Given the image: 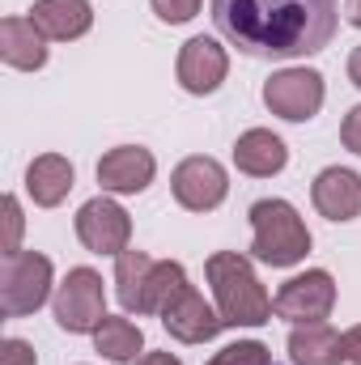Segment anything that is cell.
<instances>
[{"label":"cell","mask_w":361,"mask_h":365,"mask_svg":"<svg viewBox=\"0 0 361 365\" xmlns=\"http://www.w3.org/2000/svg\"><path fill=\"white\" fill-rule=\"evenodd\" d=\"M204 276L213 284L217 314H221L225 327H260V323L272 319V297L264 293V284H260V276H255L247 255L217 251V255H208Z\"/></svg>","instance_id":"2"},{"label":"cell","mask_w":361,"mask_h":365,"mask_svg":"<svg viewBox=\"0 0 361 365\" xmlns=\"http://www.w3.org/2000/svg\"><path fill=\"white\" fill-rule=\"evenodd\" d=\"M141 344H145V336H141V327L132 323V319H102V327L93 331V349L106 357V361H141L136 353H141Z\"/></svg>","instance_id":"19"},{"label":"cell","mask_w":361,"mask_h":365,"mask_svg":"<svg viewBox=\"0 0 361 365\" xmlns=\"http://www.w3.org/2000/svg\"><path fill=\"white\" fill-rule=\"evenodd\" d=\"M0 365H39V361H34V349L26 340H4L0 344Z\"/></svg>","instance_id":"26"},{"label":"cell","mask_w":361,"mask_h":365,"mask_svg":"<svg viewBox=\"0 0 361 365\" xmlns=\"http://www.w3.org/2000/svg\"><path fill=\"white\" fill-rule=\"evenodd\" d=\"M171 191L187 212H213L225 191H230V179H225V166L217 158H183L171 175Z\"/></svg>","instance_id":"8"},{"label":"cell","mask_w":361,"mask_h":365,"mask_svg":"<svg viewBox=\"0 0 361 365\" xmlns=\"http://www.w3.org/2000/svg\"><path fill=\"white\" fill-rule=\"evenodd\" d=\"M162 319V327L175 336V340H183V344H208L225 323H221V314L204 302V293H195L191 284L183 289L179 297L158 314Z\"/></svg>","instance_id":"11"},{"label":"cell","mask_w":361,"mask_h":365,"mask_svg":"<svg viewBox=\"0 0 361 365\" xmlns=\"http://www.w3.org/2000/svg\"><path fill=\"white\" fill-rule=\"evenodd\" d=\"M77 238L93 255H123L128 238H132V221L115 200L98 195L90 204H81V212H77Z\"/></svg>","instance_id":"9"},{"label":"cell","mask_w":361,"mask_h":365,"mask_svg":"<svg viewBox=\"0 0 361 365\" xmlns=\"http://www.w3.org/2000/svg\"><path fill=\"white\" fill-rule=\"evenodd\" d=\"M0 60L9 68L34 73L47 64V38L30 17H4L0 21Z\"/></svg>","instance_id":"16"},{"label":"cell","mask_w":361,"mask_h":365,"mask_svg":"<svg viewBox=\"0 0 361 365\" xmlns=\"http://www.w3.org/2000/svg\"><path fill=\"white\" fill-rule=\"evenodd\" d=\"M251 225H255V242H251V255L260 264L272 268H293L306 259L310 251V230L306 221L298 217V208L289 200H260L251 204Z\"/></svg>","instance_id":"3"},{"label":"cell","mask_w":361,"mask_h":365,"mask_svg":"<svg viewBox=\"0 0 361 365\" xmlns=\"http://www.w3.org/2000/svg\"><path fill=\"white\" fill-rule=\"evenodd\" d=\"M136 365H183V361L179 357H171V353H145Z\"/></svg>","instance_id":"28"},{"label":"cell","mask_w":361,"mask_h":365,"mask_svg":"<svg viewBox=\"0 0 361 365\" xmlns=\"http://www.w3.org/2000/svg\"><path fill=\"white\" fill-rule=\"evenodd\" d=\"M187 289V272L175 259H162L149 268V280H145V293H141V314H162L175 297Z\"/></svg>","instance_id":"21"},{"label":"cell","mask_w":361,"mask_h":365,"mask_svg":"<svg viewBox=\"0 0 361 365\" xmlns=\"http://www.w3.org/2000/svg\"><path fill=\"white\" fill-rule=\"evenodd\" d=\"M285 162H289V149H285V140H280L276 132H268V128H251V132H243L238 145H234V166H238L243 175H251V179H272V175H280Z\"/></svg>","instance_id":"15"},{"label":"cell","mask_w":361,"mask_h":365,"mask_svg":"<svg viewBox=\"0 0 361 365\" xmlns=\"http://www.w3.org/2000/svg\"><path fill=\"white\" fill-rule=\"evenodd\" d=\"M149 4H153V13H158L162 21L183 26V21H191V17L200 13V4H204V0H149Z\"/></svg>","instance_id":"23"},{"label":"cell","mask_w":361,"mask_h":365,"mask_svg":"<svg viewBox=\"0 0 361 365\" xmlns=\"http://www.w3.org/2000/svg\"><path fill=\"white\" fill-rule=\"evenodd\" d=\"M56 323L68 331V336H86L98 331L102 319H106V293H102V276L93 268H73L64 276V284L56 289Z\"/></svg>","instance_id":"5"},{"label":"cell","mask_w":361,"mask_h":365,"mask_svg":"<svg viewBox=\"0 0 361 365\" xmlns=\"http://www.w3.org/2000/svg\"><path fill=\"white\" fill-rule=\"evenodd\" d=\"M175 73H179V86L187 93H213V90H221V81L230 73V56H225V47L217 38L195 34V38L183 43Z\"/></svg>","instance_id":"10"},{"label":"cell","mask_w":361,"mask_h":365,"mask_svg":"<svg viewBox=\"0 0 361 365\" xmlns=\"http://www.w3.org/2000/svg\"><path fill=\"white\" fill-rule=\"evenodd\" d=\"M332 306H336V280L323 268H310V272L285 280L280 293L272 297V310L289 323H323Z\"/></svg>","instance_id":"7"},{"label":"cell","mask_w":361,"mask_h":365,"mask_svg":"<svg viewBox=\"0 0 361 365\" xmlns=\"http://www.w3.org/2000/svg\"><path fill=\"white\" fill-rule=\"evenodd\" d=\"M345 357H349L353 365H361V323L345 331Z\"/></svg>","instance_id":"27"},{"label":"cell","mask_w":361,"mask_h":365,"mask_svg":"<svg viewBox=\"0 0 361 365\" xmlns=\"http://www.w3.org/2000/svg\"><path fill=\"white\" fill-rule=\"evenodd\" d=\"M310 200L327 221H353L361 217V175L345 166H327L310 187Z\"/></svg>","instance_id":"13"},{"label":"cell","mask_w":361,"mask_h":365,"mask_svg":"<svg viewBox=\"0 0 361 365\" xmlns=\"http://www.w3.org/2000/svg\"><path fill=\"white\" fill-rule=\"evenodd\" d=\"M17 238H21V204L4 195V255H17Z\"/></svg>","instance_id":"24"},{"label":"cell","mask_w":361,"mask_h":365,"mask_svg":"<svg viewBox=\"0 0 361 365\" xmlns=\"http://www.w3.org/2000/svg\"><path fill=\"white\" fill-rule=\"evenodd\" d=\"M349 81H353V86L361 90V47L353 51V56H349Z\"/></svg>","instance_id":"29"},{"label":"cell","mask_w":361,"mask_h":365,"mask_svg":"<svg viewBox=\"0 0 361 365\" xmlns=\"http://www.w3.org/2000/svg\"><path fill=\"white\" fill-rule=\"evenodd\" d=\"M208 365H272V353L260 344V340H238V344L221 349Z\"/></svg>","instance_id":"22"},{"label":"cell","mask_w":361,"mask_h":365,"mask_svg":"<svg viewBox=\"0 0 361 365\" xmlns=\"http://www.w3.org/2000/svg\"><path fill=\"white\" fill-rule=\"evenodd\" d=\"M289 357L293 365H340L345 357V336L327 323H298L289 331Z\"/></svg>","instance_id":"17"},{"label":"cell","mask_w":361,"mask_h":365,"mask_svg":"<svg viewBox=\"0 0 361 365\" xmlns=\"http://www.w3.org/2000/svg\"><path fill=\"white\" fill-rule=\"evenodd\" d=\"M158 259H149L145 251H123L115 255V293H119V306L128 314H141V293H145V280H149V268Z\"/></svg>","instance_id":"20"},{"label":"cell","mask_w":361,"mask_h":365,"mask_svg":"<svg viewBox=\"0 0 361 365\" xmlns=\"http://www.w3.org/2000/svg\"><path fill=\"white\" fill-rule=\"evenodd\" d=\"M51 293V259L39 251H17L4 255L0 268V314L4 319H26L34 314Z\"/></svg>","instance_id":"4"},{"label":"cell","mask_w":361,"mask_h":365,"mask_svg":"<svg viewBox=\"0 0 361 365\" xmlns=\"http://www.w3.org/2000/svg\"><path fill=\"white\" fill-rule=\"evenodd\" d=\"M26 191H30V200H34L39 208H56V204H64V195L73 191V162L60 158V153H43V158H34L30 170H26Z\"/></svg>","instance_id":"18"},{"label":"cell","mask_w":361,"mask_h":365,"mask_svg":"<svg viewBox=\"0 0 361 365\" xmlns=\"http://www.w3.org/2000/svg\"><path fill=\"white\" fill-rule=\"evenodd\" d=\"M345 17H349V26L361 30V0H345Z\"/></svg>","instance_id":"30"},{"label":"cell","mask_w":361,"mask_h":365,"mask_svg":"<svg viewBox=\"0 0 361 365\" xmlns=\"http://www.w3.org/2000/svg\"><path fill=\"white\" fill-rule=\"evenodd\" d=\"M264 106L289 123H306L323 106V77L315 68H285L264 81Z\"/></svg>","instance_id":"6"},{"label":"cell","mask_w":361,"mask_h":365,"mask_svg":"<svg viewBox=\"0 0 361 365\" xmlns=\"http://www.w3.org/2000/svg\"><path fill=\"white\" fill-rule=\"evenodd\" d=\"M340 145L361 158V106H353V110L345 115V123H340Z\"/></svg>","instance_id":"25"},{"label":"cell","mask_w":361,"mask_h":365,"mask_svg":"<svg viewBox=\"0 0 361 365\" xmlns=\"http://www.w3.org/2000/svg\"><path fill=\"white\" fill-rule=\"evenodd\" d=\"M30 21L43 30V38L51 43H73L93 26L90 0H34Z\"/></svg>","instance_id":"14"},{"label":"cell","mask_w":361,"mask_h":365,"mask_svg":"<svg viewBox=\"0 0 361 365\" xmlns=\"http://www.w3.org/2000/svg\"><path fill=\"white\" fill-rule=\"evenodd\" d=\"M213 26L251 60H302L336 38V0H208Z\"/></svg>","instance_id":"1"},{"label":"cell","mask_w":361,"mask_h":365,"mask_svg":"<svg viewBox=\"0 0 361 365\" xmlns=\"http://www.w3.org/2000/svg\"><path fill=\"white\" fill-rule=\"evenodd\" d=\"M153 175H158V162L141 145H119V149L102 153V162H98V182L111 195H136L153 182Z\"/></svg>","instance_id":"12"}]
</instances>
